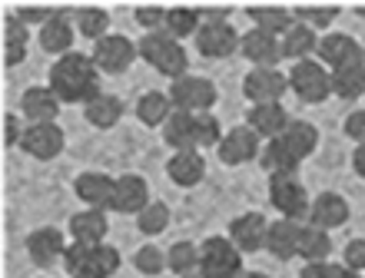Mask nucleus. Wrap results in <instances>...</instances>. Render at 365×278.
<instances>
[{
    "instance_id": "18",
    "label": "nucleus",
    "mask_w": 365,
    "mask_h": 278,
    "mask_svg": "<svg viewBox=\"0 0 365 278\" xmlns=\"http://www.w3.org/2000/svg\"><path fill=\"white\" fill-rule=\"evenodd\" d=\"M240 53L250 60L252 67H276L279 60H282V40L276 33H266V30L252 27L250 33H242Z\"/></svg>"
},
{
    "instance_id": "34",
    "label": "nucleus",
    "mask_w": 365,
    "mask_h": 278,
    "mask_svg": "<svg viewBox=\"0 0 365 278\" xmlns=\"http://www.w3.org/2000/svg\"><path fill=\"white\" fill-rule=\"evenodd\" d=\"M166 265H170V272L180 278H190L200 272V245L196 242H173L170 249H166Z\"/></svg>"
},
{
    "instance_id": "42",
    "label": "nucleus",
    "mask_w": 365,
    "mask_h": 278,
    "mask_svg": "<svg viewBox=\"0 0 365 278\" xmlns=\"http://www.w3.org/2000/svg\"><path fill=\"white\" fill-rule=\"evenodd\" d=\"M14 17H17L20 23H40V27H43V23L53 17V10L43 7V4H20Z\"/></svg>"
},
{
    "instance_id": "5",
    "label": "nucleus",
    "mask_w": 365,
    "mask_h": 278,
    "mask_svg": "<svg viewBox=\"0 0 365 278\" xmlns=\"http://www.w3.org/2000/svg\"><path fill=\"white\" fill-rule=\"evenodd\" d=\"M269 202L282 219H309L312 202H309L306 186L296 179V173H269Z\"/></svg>"
},
{
    "instance_id": "11",
    "label": "nucleus",
    "mask_w": 365,
    "mask_h": 278,
    "mask_svg": "<svg viewBox=\"0 0 365 278\" xmlns=\"http://www.w3.org/2000/svg\"><path fill=\"white\" fill-rule=\"evenodd\" d=\"M24 249H27L30 262L37 265V269H53L63 255H67V239H63V232L53 229V225H43V229H34L24 242Z\"/></svg>"
},
{
    "instance_id": "50",
    "label": "nucleus",
    "mask_w": 365,
    "mask_h": 278,
    "mask_svg": "<svg viewBox=\"0 0 365 278\" xmlns=\"http://www.w3.org/2000/svg\"><path fill=\"white\" fill-rule=\"evenodd\" d=\"M240 278H272V275H266V272H242Z\"/></svg>"
},
{
    "instance_id": "23",
    "label": "nucleus",
    "mask_w": 365,
    "mask_h": 278,
    "mask_svg": "<svg viewBox=\"0 0 365 278\" xmlns=\"http://www.w3.org/2000/svg\"><path fill=\"white\" fill-rule=\"evenodd\" d=\"M37 43L43 53H53V57H67V53H73V23H70L67 14H53V17L40 27L37 33Z\"/></svg>"
},
{
    "instance_id": "46",
    "label": "nucleus",
    "mask_w": 365,
    "mask_h": 278,
    "mask_svg": "<svg viewBox=\"0 0 365 278\" xmlns=\"http://www.w3.org/2000/svg\"><path fill=\"white\" fill-rule=\"evenodd\" d=\"M200 14L206 23H230L232 7H226V4H210V7H200Z\"/></svg>"
},
{
    "instance_id": "15",
    "label": "nucleus",
    "mask_w": 365,
    "mask_h": 278,
    "mask_svg": "<svg viewBox=\"0 0 365 278\" xmlns=\"http://www.w3.org/2000/svg\"><path fill=\"white\" fill-rule=\"evenodd\" d=\"M163 139L176 153L180 149H202V113L173 109V116L163 123Z\"/></svg>"
},
{
    "instance_id": "43",
    "label": "nucleus",
    "mask_w": 365,
    "mask_h": 278,
    "mask_svg": "<svg viewBox=\"0 0 365 278\" xmlns=\"http://www.w3.org/2000/svg\"><path fill=\"white\" fill-rule=\"evenodd\" d=\"M342 265H349L352 272H362L365 269V239L346 242V249H342Z\"/></svg>"
},
{
    "instance_id": "10",
    "label": "nucleus",
    "mask_w": 365,
    "mask_h": 278,
    "mask_svg": "<svg viewBox=\"0 0 365 278\" xmlns=\"http://www.w3.org/2000/svg\"><path fill=\"white\" fill-rule=\"evenodd\" d=\"M63 146H67V136L57 123H30L24 129V139H20V149L34 156V159H40V163L57 159L63 153Z\"/></svg>"
},
{
    "instance_id": "44",
    "label": "nucleus",
    "mask_w": 365,
    "mask_h": 278,
    "mask_svg": "<svg viewBox=\"0 0 365 278\" xmlns=\"http://www.w3.org/2000/svg\"><path fill=\"white\" fill-rule=\"evenodd\" d=\"M346 136L349 139H356L359 146L365 143V109H356V113L346 116Z\"/></svg>"
},
{
    "instance_id": "45",
    "label": "nucleus",
    "mask_w": 365,
    "mask_h": 278,
    "mask_svg": "<svg viewBox=\"0 0 365 278\" xmlns=\"http://www.w3.org/2000/svg\"><path fill=\"white\" fill-rule=\"evenodd\" d=\"M20 139H24L20 119L14 113H4V146H20Z\"/></svg>"
},
{
    "instance_id": "48",
    "label": "nucleus",
    "mask_w": 365,
    "mask_h": 278,
    "mask_svg": "<svg viewBox=\"0 0 365 278\" xmlns=\"http://www.w3.org/2000/svg\"><path fill=\"white\" fill-rule=\"evenodd\" d=\"M352 169H356L359 179H365V143L356 146V153H352Z\"/></svg>"
},
{
    "instance_id": "9",
    "label": "nucleus",
    "mask_w": 365,
    "mask_h": 278,
    "mask_svg": "<svg viewBox=\"0 0 365 278\" xmlns=\"http://www.w3.org/2000/svg\"><path fill=\"white\" fill-rule=\"evenodd\" d=\"M90 57H93L96 70H103L110 77H120V73H126L133 67V60L140 57V47L130 37H123V33H106V37H100L93 43Z\"/></svg>"
},
{
    "instance_id": "26",
    "label": "nucleus",
    "mask_w": 365,
    "mask_h": 278,
    "mask_svg": "<svg viewBox=\"0 0 365 278\" xmlns=\"http://www.w3.org/2000/svg\"><path fill=\"white\" fill-rule=\"evenodd\" d=\"M309 222L319 225V229H339L349 222V202L339 196V192H319L312 199V212H309Z\"/></svg>"
},
{
    "instance_id": "40",
    "label": "nucleus",
    "mask_w": 365,
    "mask_h": 278,
    "mask_svg": "<svg viewBox=\"0 0 365 278\" xmlns=\"http://www.w3.org/2000/svg\"><path fill=\"white\" fill-rule=\"evenodd\" d=\"M133 265L143 275H160L163 269H170L166 265V249H156V245H143V249H136V255H133Z\"/></svg>"
},
{
    "instance_id": "38",
    "label": "nucleus",
    "mask_w": 365,
    "mask_h": 278,
    "mask_svg": "<svg viewBox=\"0 0 365 278\" xmlns=\"http://www.w3.org/2000/svg\"><path fill=\"white\" fill-rule=\"evenodd\" d=\"M339 14H342V7H339V4H296V7H292V17H296L299 23L312 27V30L329 27Z\"/></svg>"
},
{
    "instance_id": "49",
    "label": "nucleus",
    "mask_w": 365,
    "mask_h": 278,
    "mask_svg": "<svg viewBox=\"0 0 365 278\" xmlns=\"http://www.w3.org/2000/svg\"><path fill=\"white\" fill-rule=\"evenodd\" d=\"M329 278H362V275L352 272L349 265H329Z\"/></svg>"
},
{
    "instance_id": "16",
    "label": "nucleus",
    "mask_w": 365,
    "mask_h": 278,
    "mask_svg": "<svg viewBox=\"0 0 365 278\" xmlns=\"http://www.w3.org/2000/svg\"><path fill=\"white\" fill-rule=\"evenodd\" d=\"M240 33L232 23H206L202 20L200 33H196V50H200L206 60H222L240 50Z\"/></svg>"
},
{
    "instance_id": "36",
    "label": "nucleus",
    "mask_w": 365,
    "mask_h": 278,
    "mask_svg": "<svg viewBox=\"0 0 365 278\" xmlns=\"http://www.w3.org/2000/svg\"><path fill=\"white\" fill-rule=\"evenodd\" d=\"M362 93H365V63L332 70V96H339V100H359Z\"/></svg>"
},
{
    "instance_id": "35",
    "label": "nucleus",
    "mask_w": 365,
    "mask_h": 278,
    "mask_svg": "<svg viewBox=\"0 0 365 278\" xmlns=\"http://www.w3.org/2000/svg\"><path fill=\"white\" fill-rule=\"evenodd\" d=\"M299 255L306 262H326L332 255V239H329L326 229L319 225H302V239H299Z\"/></svg>"
},
{
    "instance_id": "6",
    "label": "nucleus",
    "mask_w": 365,
    "mask_h": 278,
    "mask_svg": "<svg viewBox=\"0 0 365 278\" xmlns=\"http://www.w3.org/2000/svg\"><path fill=\"white\" fill-rule=\"evenodd\" d=\"M289 90L302 100V103H326L332 96V73L326 67H319L316 60H299L289 70Z\"/></svg>"
},
{
    "instance_id": "32",
    "label": "nucleus",
    "mask_w": 365,
    "mask_h": 278,
    "mask_svg": "<svg viewBox=\"0 0 365 278\" xmlns=\"http://www.w3.org/2000/svg\"><path fill=\"white\" fill-rule=\"evenodd\" d=\"M27 23H20L14 14L4 20V67H17L27 60Z\"/></svg>"
},
{
    "instance_id": "19",
    "label": "nucleus",
    "mask_w": 365,
    "mask_h": 278,
    "mask_svg": "<svg viewBox=\"0 0 365 278\" xmlns=\"http://www.w3.org/2000/svg\"><path fill=\"white\" fill-rule=\"evenodd\" d=\"M77 196L87 202V209H113V196H116V179H110L106 173H80L73 183Z\"/></svg>"
},
{
    "instance_id": "25",
    "label": "nucleus",
    "mask_w": 365,
    "mask_h": 278,
    "mask_svg": "<svg viewBox=\"0 0 365 278\" xmlns=\"http://www.w3.org/2000/svg\"><path fill=\"white\" fill-rule=\"evenodd\" d=\"M70 239L80 242V245H103L106 232H110V222H106V212L100 209H83L77 215H70Z\"/></svg>"
},
{
    "instance_id": "51",
    "label": "nucleus",
    "mask_w": 365,
    "mask_h": 278,
    "mask_svg": "<svg viewBox=\"0 0 365 278\" xmlns=\"http://www.w3.org/2000/svg\"><path fill=\"white\" fill-rule=\"evenodd\" d=\"M190 278H206V275H190Z\"/></svg>"
},
{
    "instance_id": "29",
    "label": "nucleus",
    "mask_w": 365,
    "mask_h": 278,
    "mask_svg": "<svg viewBox=\"0 0 365 278\" xmlns=\"http://www.w3.org/2000/svg\"><path fill=\"white\" fill-rule=\"evenodd\" d=\"M279 40H282V60H296V63H299V60H309L319 50L316 30L306 27V23H299V20Z\"/></svg>"
},
{
    "instance_id": "17",
    "label": "nucleus",
    "mask_w": 365,
    "mask_h": 278,
    "mask_svg": "<svg viewBox=\"0 0 365 278\" xmlns=\"http://www.w3.org/2000/svg\"><path fill=\"white\" fill-rule=\"evenodd\" d=\"M266 232H269V222L262 212H242L230 222V242L240 252L266 249Z\"/></svg>"
},
{
    "instance_id": "24",
    "label": "nucleus",
    "mask_w": 365,
    "mask_h": 278,
    "mask_svg": "<svg viewBox=\"0 0 365 278\" xmlns=\"http://www.w3.org/2000/svg\"><path fill=\"white\" fill-rule=\"evenodd\" d=\"M20 113L30 123H53L60 113V96L50 87H27L20 96Z\"/></svg>"
},
{
    "instance_id": "20",
    "label": "nucleus",
    "mask_w": 365,
    "mask_h": 278,
    "mask_svg": "<svg viewBox=\"0 0 365 278\" xmlns=\"http://www.w3.org/2000/svg\"><path fill=\"white\" fill-rule=\"evenodd\" d=\"M150 186H146L143 176H133V173H123L116 176V196H113V212H133V215H140V212L150 205Z\"/></svg>"
},
{
    "instance_id": "14",
    "label": "nucleus",
    "mask_w": 365,
    "mask_h": 278,
    "mask_svg": "<svg viewBox=\"0 0 365 278\" xmlns=\"http://www.w3.org/2000/svg\"><path fill=\"white\" fill-rule=\"evenodd\" d=\"M222 166H242L252 163L259 156V133L250 126H232L230 133L222 136V143L216 146Z\"/></svg>"
},
{
    "instance_id": "13",
    "label": "nucleus",
    "mask_w": 365,
    "mask_h": 278,
    "mask_svg": "<svg viewBox=\"0 0 365 278\" xmlns=\"http://www.w3.org/2000/svg\"><path fill=\"white\" fill-rule=\"evenodd\" d=\"M319 60L332 70H342V67H359L365 63V47L359 43L356 37L349 33H329V37L319 40Z\"/></svg>"
},
{
    "instance_id": "30",
    "label": "nucleus",
    "mask_w": 365,
    "mask_h": 278,
    "mask_svg": "<svg viewBox=\"0 0 365 278\" xmlns=\"http://www.w3.org/2000/svg\"><path fill=\"white\" fill-rule=\"evenodd\" d=\"M120 116H123V100L113 93H100L96 100H90L83 106V119L96 129H113L120 123Z\"/></svg>"
},
{
    "instance_id": "1",
    "label": "nucleus",
    "mask_w": 365,
    "mask_h": 278,
    "mask_svg": "<svg viewBox=\"0 0 365 278\" xmlns=\"http://www.w3.org/2000/svg\"><path fill=\"white\" fill-rule=\"evenodd\" d=\"M50 90L60 96V103H83L103 93L100 90V70L90 53H67L50 67Z\"/></svg>"
},
{
    "instance_id": "3",
    "label": "nucleus",
    "mask_w": 365,
    "mask_h": 278,
    "mask_svg": "<svg viewBox=\"0 0 365 278\" xmlns=\"http://www.w3.org/2000/svg\"><path fill=\"white\" fill-rule=\"evenodd\" d=\"M136 47H140V57H143L156 73H163V77H170V80L186 77L190 57H186V50H182V43L173 33H166V30L143 33V37L136 40Z\"/></svg>"
},
{
    "instance_id": "39",
    "label": "nucleus",
    "mask_w": 365,
    "mask_h": 278,
    "mask_svg": "<svg viewBox=\"0 0 365 278\" xmlns=\"http://www.w3.org/2000/svg\"><path fill=\"white\" fill-rule=\"evenodd\" d=\"M170 225V205L166 202H150L140 215H136V229L143 235H160Z\"/></svg>"
},
{
    "instance_id": "31",
    "label": "nucleus",
    "mask_w": 365,
    "mask_h": 278,
    "mask_svg": "<svg viewBox=\"0 0 365 278\" xmlns=\"http://www.w3.org/2000/svg\"><path fill=\"white\" fill-rule=\"evenodd\" d=\"M170 116H173V100H170V93L150 90V93H143L136 100V119L143 126H160V129H163V123Z\"/></svg>"
},
{
    "instance_id": "41",
    "label": "nucleus",
    "mask_w": 365,
    "mask_h": 278,
    "mask_svg": "<svg viewBox=\"0 0 365 278\" xmlns=\"http://www.w3.org/2000/svg\"><path fill=\"white\" fill-rule=\"evenodd\" d=\"M166 10L170 7H160V4H143V7L133 10V17L140 27H146V33H153V30H163L166 27Z\"/></svg>"
},
{
    "instance_id": "22",
    "label": "nucleus",
    "mask_w": 365,
    "mask_h": 278,
    "mask_svg": "<svg viewBox=\"0 0 365 278\" xmlns=\"http://www.w3.org/2000/svg\"><path fill=\"white\" fill-rule=\"evenodd\" d=\"M299 239H302V225L292 219H279L269 222V232H266V252L279 262H289L299 255Z\"/></svg>"
},
{
    "instance_id": "21",
    "label": "nucleus",
    "mask_w": 365,
    "mask_h": 278,
    "mask_svg": "<svg viewBox=\"0 0 365 278\" xmlns=\"http://www.w3.org/2000/svg\"><path fill=\"white\" fill-rule=\"evenodd\" d=\"M166 176H170V183L180 186V189L200 186L202 176H206V159H202L200 149H180V153L170 156V163H166Z\"/></svg>"
},
{
    "instance_id": "37",
    "label": "nucleus",
    "mask_w": 365,
    "mask_h": 278,
    "mask_svg": "<svg viewBox=\"0 0 365 278\" xmlns=\"http://www.w3.org/2000/svg\"><path fill=\"white\" fill-rule=\"evenodd\" d=\"M73 27L96 43L100 37L110 33V14L103 7H77L73 10Z\"/></svg>"
},
{
    "instance_id": "33",
    "label": "nucleus",
    "mask_w": 365,
    "mask_h": 278,
    "mask_svg": "<svg viewBox=\"0 0 365 278\" xmlns=\"http://www.w3.org/2000/svg\"><path fill=\"white\" fill-rule=\"evenodd\" d=\"M202 27V14L200 7H186V4H176V7L166 10V33H173L176 40L182 37H196Z\"/></svg>"
},
{
    "instance_id": "4",
    "label": "nucleus",
    "mask_w": 365,
    "mask_h": 278,
    "mask_svg": "<svg viewBox=\"0 0 365 278\" xmlns=\"http://www.w3.org/2000/svg\"><path fill=\"white\" fill-rule=\"evenodd\" d=\"M120 269V252L113 245H80L73 242L63 255L67 278H110Z\"/></svg>"
},
{
    "instance_id": "2",
    "label": "nucleus",
    "mask_w": 365,
    "mask_h": 278,
    "mask_svg": "<svg viewBox=\"0 0 365 278\" xmlns=\"http://www.w3.org/2000/svg\"><path fill=\"white\" fill-rule=\"evenodd\" d=\"M319 146V129L306 119H289V126L262 149L266 173H296Z\"/></svg>"
},
{
    "instance_id": "28",
    "label": "nucleus",
    "mask_w": 365,
    "mask_h": 278,
    "mask_svg": "<svg viewBox=\"0 0 365 278\" xmlns=\"http://www.w3.org/2000/svg\"><path fill=\"white\" fill-rule=\"evenodd\" d=\"M246 14H250L252 27L266 30V33H276V37H282V33L296 23L292 7H282V4H250Z\"/></svg>"
},
{
    "instance_id": "8",
    "label": "nucleus",
    "mask_w": 365,
    "mask_h": 278,
    "mask_svg": "<svg viewBox=\"0 0 365 278\" xmlns=\"http://www.w3.org/2000/svg\"><path fill=\"white\" fill-rule=\"evenodd\" d=\"M170 100H173V109H182V113H210L220 93H216V83L206 77H186L173 80V87H170Z\"/></svg>"
},
{
    "instance_id": "27",
    "label": "nucleus",
    "mask_w": 365,
    "mask_h": 278,
    "mask_svg": "<svg viewBox=\"0 0 365 278\" xmlns=\"http://www.w3.org/2000/svg\"><path fill=\"white\" fill-rule=\"evenodd\" d=\"M246 126L259 133V139H276L289 126V113L282 103H256L246 113Z\"/></svg>"
},
{
    "instance_id": "47",
    "label": "nucleus",
    "mask_w": 365,
    "mask_h": 278,
    "mask_svg": "<svg viewBox=\"0 0 365 278\" xmlns=\"http://www.w3.org/2000/svg\"><path fill=\"white\" fill-rule=\"evenodd\" d=\"M299 278H329V262H306Z\"/></svg>"
},
{
    "instance_id": "7",
    "label": "nucleus",
    "mask_w": 365,
    "mask_h": 278,
    "mask_svg": "<svg viewBox=\"0 0 365 278\" xmlns=\"http://www.w3.org/2000/svg\"><path fill=\"white\" fill-rule=\"evenodd\" d=\"M200 275L206 278H240L242 252L222 235H212L200 245Z\"/></svg>"
},
{
    "instance_id": "12",
    "label": "nucleus",
    "mask_w": 365,
    "mask_h": 278,
    "mask_svg": "<svg viewBox=\"0 0 365 278\" xmlns=\"http://www.w3.org/2000/svg\"><path fill=\"white\" fill-rule=\"evenodd\" d=\"M289 80L286 73H279L276 67H252L242 80V93L250 100L252 106L256 103H279L282 93H286Z\"/></svg>"
}]
</instances>
